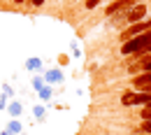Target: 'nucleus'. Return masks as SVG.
<instances>
[{"instance_id": "39448f33", "label": "nucleus", "mask_w": 151, "mask_h": 135, "mask_svg": "<svg viewBox=\"0 0 151 135\" xmlns=\"http://www.w3.org/2000/svg\"><path fill=\"white\" fill-rule=\"evenodd\" d=\"M42 77H44V84L54 86V84H60V82L65 79V75H63V70H60V68H51V70H47Z\"/></svg>"}, {"instance_id": "412c9836", "label": "nucleus", "mask_w": 151, "mask_h": 135, "mask_svg": "<svg viewBox=\"0 0 151 135\" xmlns=\"http://www.w3.org/2000/svg\"><path fill=\"white\" fill-rule=\"evenodd\" d=\"M139 91H147V93H151V86H144V89H139Z\"/></svg>"}, {"instance_id": "20e7f679", "label": "nucleus", "mask_w": 151, "mask_h": 135, "mask_svg": "<svg viewBox=\"0 0 151 135\" xmlns=\"http://www.w3.org/2000/svg\"><path fill=\"white\" fill-rule=\"evenodd\" d=\"M137 2H142V0H114L112 5H107L105 14H107V17H114V14L123 12V9H130V7H135Z\"/></svg>"}, {"instance_id": "ddd939ff", "label": "nucleus", "mask_w": 151, "mask_h": 135, "mask_svg": "<svg viewBox=\"0 0 151 135\" xmlns=\"http://www.w3.org/2000/svg\"><path fill=\"white\" fill-rule=\"evenodd\" d=\"M42 86H44V77H42V75H35V77H33V89L40 91Z\"/></svg>"}, {"instance_id": "dca6fc26", "label": "nucleus", "mask_w": 151, "mask_h": 135, "mask_svg": "<svg viewBox=\"0 0 151 135\" xmlns=\"http://www.w3.org/2000/svg\"><path fill=\"white\" fill-rule=\"evenodd\" d=\"M70 49H72V56H75V58H79V56H81V49H79V44H77L75 40H72V44H70Z\"/></svg>"}, {"instance_id": "0eeeda50", "label": "nucleus", "mask_w": 151, "mask_h": 135, "mask_svg": "<svg viewBox=\"0 0 151 135\" xmlns=\"http://www.w3.org/2000/svg\"><path fill=\"white\" fill-rule=\"evenodd\" d=\"M132 70H137V72H151V54L144 58H139L135 65H132Z\"/></svg>"}, {"instance_id": "f3484780", "label": "nucleus", "mask_w": 151, "mask_h": 135, "mask_svg": "<svg viewBox=\"0 0 151 135\" xmlns=\"http://www.w3.org/2000/svg\"><path fill=\"white\" fill-rule=\"evenodd\" d=\"M2 93H5L7 98H14V91H12V86H9V84H2ZM14 100H17V98H14Z\"/></svg>"}, {"instance_id": "f257e3e1", "label": "nucleus", "mask_w": 151, "mask_h": 135, "mask_svg": "<svg viewBox=\"0 0 151 135\" xmlns=\"http://www.w3.org/2000/svg\"><path fill=\"white\" fill-rule=\"evenodd\" d=\"M147 12H149V5H144V0H142V2H137L130 9H123V12L114 14L112 17L114 26H130V23H137V21H144L147 19Z\"/></svg>"}, {"instance_id": "423d86ee", "label": "nucleus", "mask_w": 151, "mask_h": 135, "mask_svg": "<svg viewBox=\"0 0 151 135\" xmlns=\"http://www.w3.org/2000/svg\"><path fill=\"white\" fill-rule=\"evenodd\" d=\"M132 86H135V89L151 86V72H137V75L132 77Z\"/></svg>"}, {"instance_id": "9d476101", "label": "nucleus", "mask_w": 151, "mask_h": 135, "mask_svg": "<svg viewBox=\"0 0 151 135\" xmlns=\"http://www.w3.org/2000/svg\"><path fill=\"white\" fill-rule=\"evenodd\" d=\"M5 131H7L9 135H19L21 131H23V126H21V121H19V119H12V121H9L7 126H5Z\"/></svg>"}, {"instance_id": "9b49d317", "label": "nucleus", "mask_w": 151, "mask_h": 135, "mask_svg": "<svg viewBox=\"0 0 151 135\" xmlns=\"http://www.w3.org/2000/svg\"><path fill=\"white\" fill-rule=\"evenodd\" d=\"M7 112H9V116H12V119H17V116H21L23 107H21V103H19V100H12V103L7 105Z\"/></svg>"}, {"instance_id": "4be33fe9", "label": "nucleus", "mask_w": 151, "mask_h": 135, "mask_svg": "<svg viewBox=\"0 0 151 135\" xmlns=\"http://www.w3.org/2000/svg\"><path fill=\"white\" fill-rule=\"evenodd\" d=\"M23 2H26V0H14V5H23Z\"/></svg>"}, {"instance_id": "6ab92c4d", "label": "nucleus", "mask_w": 151, "mask_h": 135, "mask_svg": "<svg viewBox=\"0 0 151 135\" xmlns=\"http://www.w3.org/2000/svg\"><path fill=\"white\" fill-rule=\"evenodd\" d=\"M7 105H9V103H7V96L2 93V96H0V110H7Z\"/></svg>"}, {"instance_id": "4468645a", "label": "nucleus", "mask_w": 151, "mask_h": 135, "mask_svg": "<svg viewBox=\"0 0 151 135\" xmlns=\"http://www.w3.org/2000/svg\"><path fill=\"white\" fill-rule=\"evenodd\" d=\"M139 116H142V121H151V107H149V105H144V107H142Z\"/></svg>"}, {"instance_id": "aec40b11", "label": "nucleus", "mask_w": 151, "mask_h": 135, "mask_svg": "<svg viewBox=\"0 0 151 135\" xmlns=\"http://www.w3.org/2000/svg\"><path fill=\"white\" fill-rule=\"evenodd\" d=\"M30 5H35V7H42V5H44V0H30Z\"/></svg>"}, {"instance_id": "5701e85b", "label": "nucleus", "mask_w": 151, "mask_h": 135, "mask_svg": "<svg viewBox=\"0 0 151 135\" xmlns=\"http://www.w3.org/2000/svg\"><path fill=\"white\" fill-rule=\"evenodd\" d=\"M0 135H9V133H7V131H5V128H2V131H0Z\"/></svg>"}, {"instance_id": "7ed1b4c3", "label": "nucleus", "mask_w": 151, "mask_h": 135, "mask_svg": "<svg viewBox=\"0 0 151 135\" xmlns=\"http://www.w3.org/2000/svg\"><path fill=\"white\" fill-rule=\"evenodd\" d=\"M147 30H151V19L149 17H147L144 21H137V23L126 26V30H121V42L135 38V35H142V33H147Z\"/></svg>"}, {"instance_id": "b1692460", "label": "nucleus", "mask_w": 151, "mask_h": 135, "mask_svg": "<svg viewBox=\"0 0 151 135\" xmlns=\"http://www.w3.org/2000/svg\"><path fill=\"white\" fill-rule=\"evenodd\" d=\"M135 135H144V133H139V131H137V133H135Z\"/></svg>"}, {"instance_id": "1a4fd4ad", "label": "nucleus", "mask_w": 151, "mask_h": 135, "mask_svg": "<svg viewBox=\"0 0 151 135\" xmlns=\"http://www.w3.org/2000/svg\"><path fill=\"white\" fill-rule=\"evenodd\" d=\"M37 96H40V100H42V103H49V100H51V96H54V86L44 84V86L37 91Z\"/></svg>"}, {"instance_id": "a211bd4d", "label": "nucleus", "mask_w": 151, "mask_h": 135, "mask_svg": "<svg viewBox=\"0 0 151 135\" xmlns=\"http://www.w3.org/2000/svg\"><path fill=\"white\" fill-rule=\"evenodd\" d=\"M102 0H86V9H93V7H98Z\"/></svg>"}, {"instance_id": "6e6552de", "label": "nucleus", "mask_w": 151, "mask_h": 135, "mask_svg": "<svg viewBox=\"0 0 151 135\" xmlns=\"http://www.w3.org/2000/svg\"><path fill=\"white\" fill-rule=\"evenodd\" d=\"M42 58H37V56H33V58H28L26 61V70H30V72H42Z\"/></svg>"}, {"instance_id": "f03ea898", "label": "nucleus", "mask_w": 151, "mask_h": 135, "mask_svg": "<svg viewBox=\"0 0 151 135\" xmlns=\"http://www.w3.org/2000/svg\"><path fill=\"white\" fill-rule=\"evenodd\" d=\"M149 42H151V30L142 33V35H135V38H130V40H126V42L121 44V56H137V54H142V51L147 49Z\"/></svg>"}, {"instance_id": "393cba45", "label": "nucleus", "mask_w": 151, "mask_h": 135, "mask_svg": "<svg viewBox=\"0 0 151 135\" xmlns=\"http://www.w3.org/2000/svg\"><path fill=\"white\" fill-rule=\"evenodd\" d=\"M149 107H151V103H149Z\"/></svg>"}, {"instance_id": "f8f14e48", "label": "nucleus", "mask_w": 151, "mask_h": 135, "mask_svg": "<svg viewBox=\"0 0 151 135\" xmlns=\"http://www.w3.org/2000/svg\"><path fill=\"white\" fill-rule=\"evenodd\" d=\"M44 114H47L44 105H35V107H33V116H35L37 121H42V119H44Z\"/></svg>"}, {"instance_id": "2eb2a0df", "label": "nucleus", "mask_w": 151, "mask_h": 135, "mask_svg": "<svg viewBox=\"0 0 151 135\" xmlns=\"http://www.w3.org/2000/svg\"><path fill=\"white\" fill-rule=\"evenodd\" d=\"M139 133L151 135V121H142V123H139Z\"/></svg>"}]
</instances>
